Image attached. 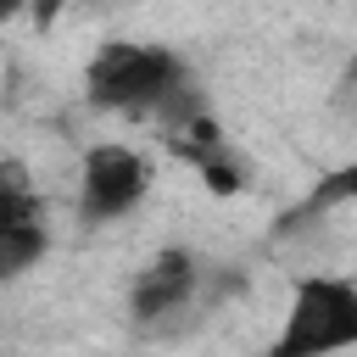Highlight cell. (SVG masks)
<instances>
[{
    "label": "cell",
    "instance_id": "cell-1",
    "mask_svg": "<svg viewBox=\"0 0 357 357\" xmlns=\"http://www.w3.org/2000/svg\"><path fill=\"white\" fill-rule=\"evenodd\" d=\"M84 95L100 112H167V128L195 117V106H184V67L167 45H134V39H112L89 56L84 73Z\"/></svg>",
    "mask_w": 357,
    "mask_h": 357
},
{
    "label": "cell",
    "instance_id": "cell-2",
    "mask_svg": "<svg viewBox=\"0 0 357 357\" xmlns=\"http://www.w3.org/2000/svg\"><path fill=\"white\" fill-rule=\"evenodd\" d=\"M357 346V279L340 273H301L279 324L273 351L284 357H335Z\"/></svg>",
    "mask_w": 357,
    "mask_h": 357
},
{
    "label": "cell",
    "instance_id": "cell-3",
    "mask_svg": "<svg viewBox=\"0 0 357 357\" xmlns=\"http://www.w3.org/2000/svg\"><path fill=\"white\" fill-rule=\"evenodd\" d=\"M145 195H151V162L134 145H117V139L89 145L84 173H78V212L89 223H117Z\"/></svg>",
    "mask_w": 357,
    "mask_h": 357
},
{
    "label": "cell",
    "instance_id": "cell-4",
    "mask_svg": "<svg viewBox=\"0 0 357 357\" xmlns=\"http://www.w3.org/2000/svg\"><path fill=\"white\" fill-rule=\"evenodd\" d=\"M195 284H201V262L190 251L167 245L139 268V279L128 290V312L139 324H162V318H173V312H184L195 301Z\"/></svg>",
    "mask_w": 357,
    "mask_h": 357
},
{
    "label": "cell",
    "instance_id": "cell-5",
    "mask_svg": "<svg viewBox=\"0 0 357 357\" xmlns=\"http://www.w3.org/2000/svg\"><path fill=\"white\" fill-rule=\"evenodd\" d=\"M45 251H50V229L45 223H0V284L22 279Z\"/></svg>",
    "mask_w": 357,
    "mask_h": 357
},
{
    "label": "cell",
    "instance_id": "cell-6",
    "mask_svg": "<svg viewBox=\"0 0 357 357\" xmlns=\"http://www.w3.org/2000/svg\"><path fill=\"white\" fill-rule=\"evenodd\" d=\"M346 201H357V156L340 162L335 173H324L312 184V195H307V206H346Z\"/></svg>",
    "mask_w": 357,
    "mask_h": 357
},
{
    "label": "cell",
    "instance_id": "cell-7",
    "mask_svg": "<svg viewBox=\"0 0 357 357\" xmlns=\"http://www.w3.org/2000/svg\"><path fill=\"white\" fill-rule=\"evenodd\" d=\"M201 178H206V190L212 195H234L245 178H240V162H234V151H223V156H212L206 167H201Z\"/></svg>",
    "mask_w": 357,
    "mask_h": 357
},
{
    "label": "cell",
    "instance_id": "cell-8",
    "mask_svg": "<svg viewBox=\"0 0 357 357\" xmlns=\"http://www.w3.org/2000/svg\"><path fill=\"white\" fill-rule=\"evenodd\" d=\"M17 11H22V6H17V0H0V22H11V17H17Z\"/></svg>",
    "mask_w": 357,
    "mask_h": 357
},
{
    "label": "cell",
    "instance_id": "cell-9",
    "mask_svg": "<svg viewBox=\"0 0 357 357\" xmlns=\"http://www.w3.org/2000/svg\"><path fill=\"white\" fill-rule=\"evenodd\" d=\"M262 357H284V351H273V346H268V351H262Z\"/></svg>",
    "mask_w": 357,
    "mask_h": 357
}]
</instances>
